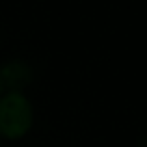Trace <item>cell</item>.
<instances>
[{"label": "cell", "mask_w": 147, "mask_h": 147, "mask_svg": "<svg viewBox=\"0 0 147 147\" xmlns=\"http://www.w3.org/2000/svg\"><path fill=\"white\" fill-rule=\"evenodd\" d=\"M28 78H30V69H28V65L20 63V61H13V63L5 65L2 71H0V82H2V87L9 84L11 91H20L22 84L28 82Z\"/></svg>", "instance_id": "7a4b0ae2"}, {"label": "cell", "mask_w": 147, "mask_h": 147, "mask_svg": "<svg viewBox=\"0 0 147 147\" xmlns=\"http://www.w3.org/2000/svg\"><path fill=\"white\" fill-rule=\"evenodd\" d=\"M0 95H2V82H0Z\"/></svg>", "instance_id": "3957f363"}, {"label": "cell", "mask_w": 147, "mask_h": 147, "mask_svg": "<svg viewBox=\"0 0 147 147\" xmlns=\"http://www.w3.org/2000/svg\"><path fill=\"white\" fill-rule=\"evenodd\" d=\"M32 104L22 91H9L0 95V136L22 138L32 128Z\"/></svg>", "instance_id": "6da1fadb"}]
</instances>
